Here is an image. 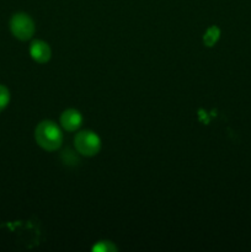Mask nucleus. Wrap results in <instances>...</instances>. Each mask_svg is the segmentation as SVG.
I'll use <instances>...</instances> for the list:
<instances>
[{
    "label": "nucleus",
    "instance_id": "obj_3",
    "mask_svg": "<svg viewBox=\"0 0 251 252\" xmlns=\"http://www.w3.org/2000/svg\"><path fill=\"white\" fill-rule=\"evenodd\" d=\"M9 26L12 36L20 41L31 39L33 37L34 31H36L34 21L30 15L25 14V12H17V14L12 15Z\"/></svg>",
    "mask_w": 251,
    "mask_h": 252
},
{
    "label": "nucleus",
    "instance_id": "obj_4",
    "mask_svg": "<svg viewBox=\"0 0 251 252\" xmlns=\"http://www.w3.org/2000/svg\"><path fill=\"white\" fill-rule=\"evenodd\" d=\"M30 56L37 63L46 64L51 61L52 49L47 42L41 41V39H34L30 46Z\"/></svg>",
    "mask_w": 251,
    "mask_h": 252
},
{
    "label": "nucleus",
    "instance_id": "obj_7",
    "mask_svg": "<svg viewBox=\"0 0 251 252\" xmlns=\"http://www.w3.org/2000/svg\"><path fill=\"white\" fill-rule=\"evenodd\" d=\"M10 102V91L6 86L0 84V112L7 107Z\"/></svg>",
    "mask_w": 251,
    "mask_h": 252
},
{
    "label": "nucleus",
    "instance_id": "obj_6",
    "mask_svg": "<svg viewBox=\"0 0 251 252\" xmlns=\"http://www.w3.org/2000/svg\"><path fill=\"white\" fill-rule=\"evenodd\" d=\"M220 37V30L217 26H211L203 36V42L207 47H213Z\"/></svg>",
    "mask_w": 251,
    "mask_h": 252
},
{
    "label": "nucleus",
    "instance_id": "obj_5",
    "mask_svg": "<svg viewBox=\"0 0 251 252\" xmlns=\"http://www.w3.org/2000/svg\"><path fill=\"white\" fill-rule=\"evenodd\" d=\"M61 126L68 132H75L83 125V115L75 108H68L61 115Z\"/></svg>",
    "mask_w": 251,
    "mask_h": 252
},
{
    "label": "nucleus",
    "instance_id": "obj_1",
    "mask_svg": "<svg viewBox=\"0 0 251 252\" xmlns=\"http://www.w3.org/2000/svg\"><path fill=\"white\" fill-rule=\"evenodd\" d=\"M34 139L38 147L47 152H56L63 144V132L53 121H42L34 129Z\"/></svg>",
    "mask_w": 251,
    "mask_h": 252
},
{
    "label": "nucleus",
    "instance_id": "obj_2",
    "mask_svg": "<svg viewBox=\"0 0 251 252\" xmlns=\"http://www.w3.org/2000/svg\"><path fill=\"white\" fill-rule=\"evenodd\" d=\"M74 147L83 157H95L101 150V139L93 130H81L74 138Z\"/></svg>",
    "mask_w": 251,
    "mask_h": 252
},
{
    "label": "nucleus",
    "instance_id": "obj_8",
    "mask_svg": "<svg viewBox=\"0 0 251 252\" xmlns=\"http://www.w3.org/2000/svg\"><path fill=\"white\" fill-rule=\"evenodd\" d=\"M93 250L100 252H111L117 250V248H116L111 241H98V243L94 246Z\"/></svg>",
    "mask_w": 251,
    "mask_h": 252
}]
</instances>
